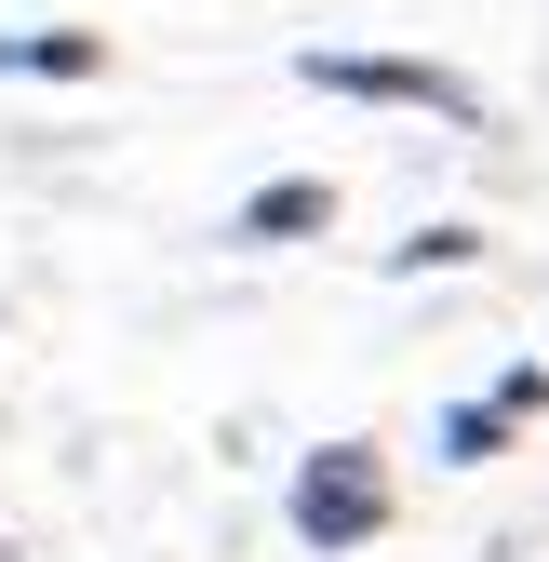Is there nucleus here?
Wrapping results in <instances>:
<instances>
[{
	"label": "nucleus",
	"instance_id": "423d86ee",
	"mask_svg": "<svg viewBox=\"0 0 549 562\" xmlns=\"http://www.w3.org/2000/svg\"><path fill=\"white\" fill-rule=\"evenodd\" d=\"M469 255H483V228H416V241H389L402 281H416V268H469Z\"/></svg>",
	"mask_w": 549,
	"mask_h": 562
},
{
	"label": "nucleus",
	"instance_id": "f03ea898",
	"mask_svg": "<svg viewBox=\"0 0 549 562\" xmlns=\"http://www.w3.org/2000/svg\"><path fill=\"white\" fill-rule=\"evenodd\" d=\"M295 81H309V94H349V108H429V121H483V94H469L456 67H429V54H349V41H309V54H295Z\"/></svg>",
	"mask_w": 549,
	"mask_h": 562
},
{
	"label": "nucleus",
	"instance_id": "7ed1b4c3",
	"mask_svg": "<svg viewBox=\"0 0 549 562\" xmlns=\"http://www.w3.org/2000/svg\"><path fill=\"white\" fill-rule=\"evenodd\" d=\"M523 415H549V362H509L483 402H442V469H483V456H509V429H523Z\"/></svg>",
	"mask_w": 549,
	"mask_h": 562
},
{
	"label": "nucleus",
	"instance_id": "f257e3e1",
	"mask_svg": "<svg viewBox=\"0 0 549 562\" xmlns=\"http://www.w3.org/2000/svg\"><path fill=\"white\" fill-rule=\"evenodd\" d=\"M389 509H402V496H389V456H376V442H309L295 482H282V522H295V549H322V562L376 549Z\"/></svg>",
	"mask_w": 549,
	"mask_h": 562
},
{
	"label": "nucleus",
	"instance_id": "39448f33",
	"mask_svg": "<svg viewBox=\"0 0 549 562\" xmlns=\"http://www.w3.org/2000/svg\"><path fill=\"white\" fill-rule=\"evenodd\" d=\"M108 41L94 27H0V81H94Z\"/></svg>",
	"mask_w": 549,
	"mask_h": 562
},
{
	"label": "nucleus",
	"instance_id": "20e7f679",
	"mask_svg": "<svg viewBox=\"0 0 549 562\" xmlns=\"http://www.w3.org/2000/svg\"><path fill=\"white\" fill-rule=\"evenodd\" d=\"M322 228H335V175H268L242 215H228L242 255H268V241H322Z\"/></svg>",
	"mask_w": 549,
	"mask_h": 562
}]
</instances>
